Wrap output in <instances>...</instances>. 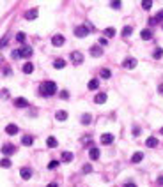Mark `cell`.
Returning <instances> with one entry per match:
<instances>
[{
	"instance_id": "6da1fadb",
	"label": "cell",
	"mask_w": 163,
	"mask_h": 187,
	"mask_svg": "<svg viewBox=\"0 0 163 187\" xmlns=\"http://www.w3.org/2000/svg\"><path fill=\"white\" fill-rule=\"evenodd\" d=\"M57 92V83L55 81H44L39 85V94L44 95V97H50Z\"/></svg>"
},
{
	"instance_id": "7a4b0ae2",
	"label": "cell",
	"mask_w": 163,
	"mask_h": 187,
	"mask_svg": "<svg viewBox=\"0 0 163 187\" xmlns=\"http://www.w3.org/2000/svg\"><path fill=\"white\" fill-rule=\"evenodd\" d=\"M89 32H92V30H91V28H87L85 25H80V27H76V28H75V35H76V37H85Z\"/></svg>"
},
{
	"instance_id": "3957f363",
	"label": "cell",
	"mask_w": 163,
	"mask_h": 187,
	"mask_svg": "<svg viewBox=\"0 0 163 187\" xmlns=\"http://www.w3.org/2000/svg\"><path fill=\"white\" fill-rule=\"evenodd\" d=\"M122 67H124V69H135V67H137V58H135V57H128V58H124Z\"/></svg>"
},
{
	"instance_id": "277c9868",
	"label": "cell",
	"mask_w": 163,
	"mask_h": 187,
	"mask_svg": "<svg viewBox=\"0 0 163 187\" xmlns=\"http://www.w3.org/2000/svg\"><path fill=\"white\" fill-rule=\"evenodd\" d=\"M71 62H73L75 65H80V64L83 62V55H82L80 51H73V53H71Z\"/></svg>"
},
{
	"instance_id": "5b68a950",
	"label": "cell",
	"mask_w": 163,
	"mask_h": 187,
	"mask_svg": "<svg viewBox=\"0 0 163 187\" xmlns=\"http://www.w3.org/2000/svg\"><path fill=\"white\" fill-rule=\"evenodd\" d=\"M51 42H53V46H57V48H60L64 42H66V39H64V35H60V34H57V35H53L51 37Z\"/></svg>"
},
{
	"instance_id": "8992f818",
	"label": "cell",
	"mask_w": 163,
	"mask_h": 187,
	"mask_svg": "<svg viewBox=\"0 0 163 187\" xmlns=\"http://www.w3.org/2000/svg\"><path fill=\"white\" fill-rule=\"evenodd\" d=\"M114 134H110V133H105V134H101V143L103 145H112L114 143Z\"/></svg>"
},
{
	"instance_id": "52a82bcc",
	"label": "cell",
	"mask_w": 163,
	"mask_h": 187,
	"mask_svg": "<svg viewBox=\"0 0 163 187\" xmlns=\"http://www.w3.org/2000/svg\"><path fill=\"white\" fill-rule=\"evenodd\" d=\"M16 152V147L14 145H4L2 147V154L4 155H11V154H14Z\"/></svg>"
},
{
	"instance_id": "ba28073f",
	"label": "cell",
	"mask_w": 163,
	"mask_h": 187,
	"mask_svg": "<svg viewBox=\"0 0 163 187\" xmlns=\"http://www.w3.org/2000/svg\"><path fill=\"white\" fill-rule=\"evenodd\" d=\"M20 51H21V57H25V58H28V57H32V48L30 46H21L20 48Z\"/></svg>"
},
{
	"instance_id": "9c48e42d",
	"label": "cell",
	"mask_w": 163,
	"mask_h": 187,
	"mask_svg": "<svg viewBox=\"0 0 163 187\" xmlns=\"http://www.w3.org/2000/svg\"><path fill=\"white\" fill-rule=\"evenodd\" d=\"M89 157H91V161H98V159H99V148L92 147V148L89 150Z\"/></svg>"
},
{
	"instance_id": "30bf717a",
	"label": "cell",
	"mask_w": 163,
	"mask_h": 187,
	"mask_svg": "<svg viewBox=\"0 0 163 187\" xmlns=\"http://www.w3.org/2000/svg\"><path fill=\"white\" fill-rule=\"evenodd\" d=\"M106 99H108V97H106V94H103V92H101V94H98V95L94 97V102H96V104H105V102H106Z\"/></svg>"
},
{
	"instance_id": "8fae6325",
	"label": "cell",
	"mask_w": 163,
	"mask_h": 187,
	"mask_svg": "<svg viewBox=\"0 0 163 187\" xmlns=\"http://www.w3.org/2000/svg\"><path fill=\"white\" fill-rule=\"evenodd\" d=\"M14 106H16V108H25V106H28V102H27V99H23V97H16V99H14Z\"/></svg>"
},
{
	"instance_id": "7c38bea8",
	"label": "cell",
	"mask_w": 163,
	"mask_h": 187,
	"mask_svg": "<svg viewBox=\"0 0 163 187\" xmlns=\"http://www.w3.org/2000/svg\"><path fill=\"white\" fill-rule=\"evenodd\" d=\"M18 131H20V129H18V125H14V124H9V125L5 127V133H7V134H11V136L18 134Z\"/></svg>"
},
{
	"instance_id": "4fadbf2b",
	"label": "cell",
	"mask_w": 163,
	"mask_h": 187,
	"mask_svg": "<svg viewBox=\"0 0 163 187\" xmlns=\"http://www.w3.org/2000/svg\"><path fill=\"white\" fill-rule=\"evenodd\" d=\"M20 177H21L23 180H28V178L32 177V171H30V168H21V171H20Z\"/></svg>"
},
{
	"instance_id": "5bb4252c",
	"label": "cell",
	"mask_w": 163,
	"mask_h": 187,
	"mask_svg": "<svg viewBox=\"0 0 163 187\" xmlns=\"http://www.w3.org/2000/svg\"><path fill=\"white\" fill-rule=\"evenodd\" d=\"M91 55L92 57H101L103 55V48L101 46H92L91 48Z\"/></svg>"
},
{
	"instance_id": "9a60e30c",
	"label": "cell",
	"mask_w": 163,
	"mask_h": 187,
	"mask_svg": "<svg viewBox=\"0 0 163 187\" xmlns=\"http://www.w3.org/2000/svg\"><path fill=\"white\" fill-rule=\"evenodd\" d=\"M37 18V9H30L25 12V19H35Z\"/></svg>"
},
{
	"instance_id": "2e32d148",
	"label": "cell",
	"mask_w": 163,
	"mask_h": 187,
	"mask_svg": "<svg viewBox=\"0 0 163 187\" xmlns=\"http://www.w3.org/2000/svg\"><path fill=\"white\" fill-rule=\"evenodd\" d=\"M53 67H55V69L66 67V60H64V58H55V60H53Z\"/></svg>"
},
{
	"instance_id": "e0dca14e",
	"label": "cell",
	"mask_w": 163,
	"mask_h": 187,
	"mask_svg": "<svg viewBox=\"0 0 163 187\" xmlns=\"http://www.w3.org/2000/svg\"><path fill=\"white\" fill-rule=\"evenodd\" d=\"M59 145V141H57V138H53V136H50L48 140H46V147L48 148H55Z\"/></svg>"
},
{
	"instance_id": "ac0fdd59",
	"label": "cell",
	"mask_w": 163,
	"mask_h": 187,
	"mask_svg": "<svg viewBox=\"0 0 163 187\" xmlns=\"http://www.w3.org/2000/svg\"><path fill=\"white\" fill-rule=\"evenodd\" d=\"M146 145H147V147H149V148H154V147H156V145H158V140H156V138H154V136H149V138H147V140H146Z\"/></svg>"
},
{
	"instance_id": "d6986e66",
	"label": "cell",
	"mask_w": 163,
	"mask_h": 187,
	"mask_svg": "<svg viewBox=\"0 0 163 187\" xmlns=\"http://www.w3.org/2000/svg\"><path fill=\"white\" fill-rule=\"evenodd\" d=\"M55 118H57V120H60V122H62V120H66V118H67V111L59 110V111L55 113Z\"/></svg>"
},
{
	"instance_id": "ffe728a7",
	"label": "cell",
	"mask_w": 163,
	"mask_h": 187,
	"mask_svg": "<svg viewBox=\"0 0 163 187\" xmlns=\"http://www.w3.org/2000/svg\"><path fill=\"white\" fill-rule=\"evenodd\" d=\"M60 161H62V163H71V161H73V154H71V152H62Z\"/></svg>"
},
{
	"instance_id": "44dd1931",
	"label": "cell",
	"mask_w": 163,
	"mask_h": 187,
	"mask_svg": "<svg viewBox=\"0 0 163 187\" xmlns=\"http://www.w3.org/2000/svg\"><path fill=\"white\" fill-rule=\"evenodd\" d=\"M142 159H144V154H142V152H135V154L131 155V163H135V164L140 163Z\"/></svg>"
},
{
	"instance_id": "7402d4cb",
	"label": "cell",
	"mask_w": 163,
	"mask_h": 187,
	"mask_svg": "<svg viewBox=\"0 0 163 187\" xmlns=\"http://www.w3.org/2000/svg\"><path fill=\"white\" fill-rule=\"evenodd\" d=\"M140 37H142L144 41H149V39H153V34H151V30H149V28H146V30H142Z\"/></svg>"
},
{
	"instance_id": "603a6c76",
	"label": "cell",
	"mask_w": 163,
	"mask_h": 187,
	"mask_svg": "<svg viewBox=\"0 0 163 187\" xmlns=\"http://www.w3.org/2000/svg\"><path fill=\"white\" fill-rule=\"evenodd\" d=\"M21 143H23L25 147H32V143H34V138H32V136H23V138H21Z\"/></svg>"
},
{
	"instance_id": "cb8c5ba5",
	"label": "cell",
	"mask_w": 163,
	"mask_h": 187,
	"mask_svg": "<svg viewBox=\"0 0 163 187\" xmlns=\"http://www.w3.org/2000/svg\"><path fill=\"white\" fill-rule=\"evenodd\" d=\"M32 71H34V64H32V62H27V64L23 65V72H25V74H30Z\"/></svg>"
},
{
	"instance_id": "d4e9b609",
	"label": "cell",
	"mask_w": 163,
	"mask_h": 187,
	"mask_svg": "<svg viewBox=\"0 0 163 187\" xmlns=\"http://www.w3.org/2000/svg\"><path fill=\"white\" fill-rule=\"evenodd\" d=\"M91 120H92L91 113H83V115H82V124H83V125H89V124H91Z\"/></svg>"
},
{
	"instance_id": "484cf974",
	"label": "cell",
	"mask_w": 163,
	"mask_h": 187,
	"mask_svg": "<svg viewBox=\"0 0 163 187\" xmlns=\"http://www.w3.org/2000/svg\"><path fill=\"white\" fill-rule=\"evenodd\" d=\"M87 87H89V90H96V88L99 87V81H98V80H91Z\"/></svg>"
},
{
	"instance_id": "4316f807",
	"label": "cell",
	"mask_w": 163,
	"mask_h": 187,
	"mask_svg": "<svg viewBox=\"0 0 163 187\" xmlns=\"http://www.w3.org/2000/svg\"><path fill=\"white\" fill-rule=\"evenodd\" d=\"M99 74H101V78H103V80H108V78L112 76L110 69H101V72H99Z\"/></svg>"
},
{
	"instance_id": "83f0119b",
	"label": "cell",
	"mask_w": 163,
	"mask_h": 187,
	"mask_svg": "<svg viewBox=\"0 0 163 187\" xmlns=\"http://www.w3.org/2000/svg\"><path fill=\"white\" fill-rule=\"evenodd\" d=\"M131 32H133V27H124V28H122V37L131 35Z\"/></svg>"
},
{
	"instance_id": "f1b7e54d",
	"label": "cell",
	"mask_w": 163,
	"mask_h": 187,
	"mask_svg": "<svg viewBox=\"0 0 163 187\" xmlns=\"http://www.w3.org/2000/svg\"><path fill=\"white\" fill-rule=\"evenodd\" d=\"M153 57H154L156 60H160V58L163 57V49H162V48H156V49H154V55H153Z\"/></svg>"
},
{
	"instance_id": "f546056e",
	"label": "cell",
	"mask_w": 163,
	"mask_h": 187,
	"mask_svg": "<svg viewBox=\"0 0 163 187\" xmlns=\"http://www.w3.org/2000/svg\"><path fill=\"white\" fill-rule=\"evenodd\" d=\"M91 140H92V136H91V134H85V136H83L80 141H82L83 145H91Z\"/></svg>"
},
{
	"instance_id": "4dcf8cb0",
	"label": "cell",
	"mask_w": 163,
	"mask_h": 187,
	"mask_svg": "<svg viewBox=\"0 0 163 187\" xmlns=\"http://www.w3.org/2000/svg\"><path fill=\"white\" fill-rule=\"evenodd\" d=\"M105 35H106V37H114V35H115V30H114L112 27H110V28H105Z\"/></svg>"
},
{
	"instance_id": "1f68e13d",
	"label": "cell",
	"mask_w": 163,
	"mask_h": 187,
	"mask_svg": "<svg viewBox=\"0 0 163 187\" xmlns=\"http://www.w3.org/2000/svg\"><path fill=\"white\" fill-rule=\"evenodd\" d=\"M55 168H59V161H50L48 163V170H55Z\"/></svg>"
},
{
	"instance_id": "d6a6232c",
	"label": "cell",
	"mask_w": 163,
	"mask_h": 187,
	"mask_svg": "<svg viewBox=\"0 0 163 187\" xmlns=\"http://www.w3.org/2000/svg\"><path fill=\"white\" fill-rule=\"evenodd\" d=\"M142 7H144V9H151V7H153V2H151V0H144V2H142Z\"/></svg>"
},
{
	"instance_id": "836d02e7",
	"label": "cell",
	"mask_w": 163,
	"mask_h": 187,
	"mask_svg": "<svg viewBox=\"0 0 163 187\" xmlns=\"http://www.w3.org/2000/svg\"><path fill=\"white\" fill-rule=\"evenodd\" d=\"M16 41H18V42H23V41H25V34H23V32H18V34H16Z\"/></svg>"
},
{
	"instance_id": "e575fe53",
	"label": "cell",
	"mask_w": 163,
	"mask_h": 187,
	"mask_svg": "<svg viewBox=\"0 0 163 187\" xmlns=\"http://www.w3.org/2000/svg\"><path fill=\"white\" fill-rule=\"evenodd\" d=\"M2 168H11V161H9L7 157L2 159Z\"/></svg>"
},
{
	"instance_id": "d590c367",
	"label": "cell",
	"mask_w": 163,
	"mask_h": 187,
	"mask_svg": "<svg viewBox=\"0 0 163 187\" xmlns=\"http://www.w3.org/2000/svg\"><path fill=\"white\" fill-rule=\"evenodd\" d=\"M11 55H12V58H21V51L20 49H12Z\"/></svg>"
},
{
	"instance_id": "8d00e7d4",
	"label": "cell",
	"mask_w": 163,
	"mask_h": 187,
	"mask_svg": "<svg viewBox=\"0 0 163 187\" xmlns=\"http://www.w3.org/2000/svg\"><path fill=\"white\" fill-rule=\"evenodd\" d=\"M82 171H83V173H85V175H89V173H91V171H92V166H91V164H85V166H83V170H82Z\"/></svg>"
},
{
	"instance_id": "74e56055",
	"label": "cell",
	"mask_w": 163,
	"mask_h": 187,
	"mask_svg": "<svg viewBox=\"0 0 163 187\" xmlns=\"http://www.w3.org/2000/svg\"><path fill=\"white\" fill-rule=\"evenodd\" d=\"M98 42H99V46H106V44H108V41H106V37H101V39H99Z\"/></svg>"
},
{
	"instance_id": "f35d334b",
	"label": "cell",
	"mask_w": 163,
	"mask_h": 187,
	"mask_svg": "<svg viewBox=\"0 0 163 187\" xmlns=\"http://www.w3.org/2000/svg\"><path fill=\"white\" fill-rule=\"evenodd\" d=\"M67 97H69V92L67 90H62L60 92V99H67Z\"/></svg>"
},
{
	"instance_id": "ab89813d",
	"label": "cell",
	"mask_w": 163,
	"mask_h": 187,
	"mask_svg": "<svg viewBox=\"0 0 163 187\" xmlns=\"http://www.w3.org/2000/svg\"><path fill=\"white\" fill-rule=\"evenodd\" d=\"M154 18H156V21H163V9L156 14V16H154Z\"/></svg>"
},
{
	"instance_id": "60d3db41",
	"label": "cell",
	"mask_w": 163,
	"mask_h": 187,
	"mask_svg": "<svg viewBox=\"0 0 163 187\" xmlns=\"http://www.w3.org/2000/svg\"><path fill=\"white\" fill-rule=\"evenodd\" d=\"M110 5H112L114 9H119V7H121V2H119V0H115V2H112Z\"/></svg>"
},
{
	"instance_id": "b9f144b4",
	"label": "cell",
	"mask_w": 163,
	"mask_h": 187,
	"mask_svg": "<svg viewBox=\"0 0 163 187\" xmlns=\"http://www.w3.org/2000/svg\"><path fill=\"white\" fill-rule=\"evenodd\" d=\"M133 136H140V129L138 127H133Z\"/></svg>"
},
{
	"instance_id": "7bdbcfd3",
	"label": "cell",
	"mask_w": 163,
	"mask_h": 187,
	"mask_svg": "<svg viewBox=\"0 0 163 187\" xmlns=\"http://www.w3.org/2000/svg\"><path fill=\"white\" fill-rule=\"evenodd\" d=\"M156 23H158V21H156V18H149V25H151V27H153V25H156Z\"/></svg>"
},
{
	"instance_id": "ee69618b",
	"label": "cell",
	"mask_w": 163,
	"mask_h": 187,
	"mask_svg": "<svg viewBox=\"0 0 163 187\" xmlns=\"http://www.w3.org/2000/svg\"><path fill=\"white\" fill-rule=\"evenodd\" d=\"M2 95H4V97H5V99H7V97H9V92H7V90H5V88H4V90H2Z\"/></svg>"
},
{
	"instance_id": "f6af8a7d",
	"label": "cell",
	"mask_w": 163,
	"mask_h": 187,
	"mask_svg": "<svg viewBox=\"0 0 163 187\" xmlns=\"http://www.w3.org/2000/svg\"><path fill=\"white\" fill-rule=\"evenodd\" d=\"M124 187H137L133 182H128V184H124Z\"/></svg>"
},
{
	"instance_id": "bcb514c9",
	"label": "cell",
	"mask_w": 163,
	"mask_h": 187,
	"mask_svg": "<svg viewBox=\"0 0 163 187\" xmlns=\"http://www.w3.org/2000/svg\"><path fill=\"white\" fill-rule=\"evenodd\" d=\"M46 187H59V184H55V182H53V184H48Z\"/></svg>"
},
{
	"instance_id": "7dc6e473",
	"label": "cell",
	"mask_w": 163,
	"mask_h": 187,
	"mask_svg": "<svg viewBox=\"0 0 163 187\" xmlns=\"http://www.w3.org/2000/svg\"><path fill=\"white\" fill-rule=\"evenodd\" d=\"M160 133H162V134H163V127H162V129H160Z\"/></svg>"
}]
</instances>
